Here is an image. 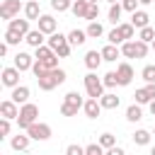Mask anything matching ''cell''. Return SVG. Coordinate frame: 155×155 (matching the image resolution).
Wrapping results in <instances>:
<instances>
[{"instance_id":"obj_33","label":"cell","mask_w":155,"mask_h":155,"mask_svg":"<svg viewBox=\"0 0 155 155\" xmlns=\"http://www.w3.org/2000/svg\"><path fill=\"white\" fill-rule=\"evenodd\" d=\"M121 56H124V58H138V56H136V41L121 44Z\"/></svg>"},{"instance_id":"obj_42","label":"cell","mask_w":155,"mask_h":155,"mask_svg":"<svg viewBox=\"0 0 155 155\" xmlns=\"http://www.w3.org/2000/svg\"><path fill=\"white\" fill-rule=\"evenodd\" d=\"M85 155H104V148H102L99 143H90V145L85 148Z\"/></svg>"},{"instance_id":"obj_49","label":"cell","mask_w":155,"mask_h":155,"mask_svg":"<svg viewBox=\"0 0 155 155\" xmlns=\"http://www.w3.org/2000/svg\"><path fill=\"white\" fill-rule=\"evenodd\" d=\"M104 155H126V150H124V148H119V145H114V148L104 150Z\"/></svg>"},{"instance_id":"obj_48","label":"cell","mask_w":155,"mask_h":155,"mask_svg":"<svg viewBox=\"0 0 155 155\" xmlns=\"http://www.w3.org/2000/svg\"><path fill=\"white\" fill-rule=\"evenodd\" d=\"M70 51H73V46H70V44H65V46H61V48L56 51V56H58V58H68V56H70Z\"/></svg>"},{"instance_id":"obj_40","label":"cell","mask_w":155,"mask_h":155,"mask_svg":"<svg viewBox=\"0 0 155 155\" xmlns=\"http://www.w3.org/2000/svg\"><path fill=\"white\" fill-rule=\"evenodd\" d=\"M136 104H150V97H148V92H145V87H140V90H136Z\"/></svg>"},{"instance_id":"obj_21","label":"cell","mask_w":155,"mask_h":155,"mask_svg":"<svg viewBox=\"0 0 155 155\" xmlns=\"http://www.w3.org/2000/svg\"><path fill=\"white\" fill-rule=\"evenodd\" d=\"M87 39H90V36H87V31H82V29H73V31L68 34V44H70V46H82Z\"/></svg>"},{"instance_id":"obj_56","label":"cell","mask_w":155,"mask_h":155,"mask_svg":"<svg viewBox=\"0 0 155 155\" xmlns=\"http://www.w3.org/2000/svg\"><path fill=\"white\" fill-rule=\"evenodd\" d=\"M150 155H155V145H153V148H150Z\"/></svg>"},{"instance_id":"obj_29","label":"cell","mask_w":155,"mask_h":155,"mask_svg":"<svg viewBox=\"0 0 155 155\" xmlns=\"http://www.w3.org/2000/svg\"><path fill=\"white\" fill-rule=\"evenodd\" d=\"M85 31H87V36H90V39H99V36L104 34V27H102L99 22H90Z\"/></svg>"},{"instance_id":"obj_9","label":"cell","mask_w":155,"mask_h":155,"mask_svg":"<svg viewBox=\"0 0 155 155\" xmlns=\"http://www.w3.org/2000/svg\"><path fill=\"white\" fill-rule=\"evenodd\" d=\"M34 61H36L34 56H29L27 51H19V53L15 56V68H17L19 73H24V70H31V68H34Z\"/></svg>"},{"instance_id":"obj_37","label":"cell","mask_w":155,"mask_h":155,"mask_svg":"<svg viewBox=\"0 0 155 155\" xmlns=\"http://www.w3.org/2000/svg\"><path fill=\"white\" fill-rule=\"evenodd\" d=\"M140 78H143L148 85H153V82H155V65H145V68L140 70Z\"/></svg>"},{"instance_id":"obj_57","label":"cell","mask_w":155,"mask_h":155,"mask_svg":"<svg viewBox=\"0 0 155 155\" xmlns=\"http://www.w3.org/2000/svg\"><path fill=\"white\" fill-rule=\"evenodd\" d=\"M150 48H153V51H155V41H153V44H150Z\"/></svg>"},{"instance_id":"obj_6","label":"cell","mask_w":155,"mask_h":155,"mask_svg":"<svg viewBox=\"0 0 155 155\" xmlns=\"http://www.w3.org/2000/svg\"><path fill=\"white\" fill-rule=\"evenodd\" d=\"M24 133H27L31 140H48V138H51V126H48V124L36 121V124H31Z\"/></svg>"},{"instance_id":"obj_24","label":"cell","mask_w":155,"mask_h":155,"mask_svg":"<svg viewBox=\"0 0 155 155\" xmlns=\"http://www.w3.org/2000/svg\"><path fill=\"white\" fill-rule=\"evenodd\" d=\"M70 12H73L75 17H80V19H85L87 12H90V2H87V0H75L73 7H70Z\"/></svg>"},{"instance_id":"obj_13","label":"cell","mask_w":155,"mask_h":155,"mask_svg":"<svg viewBox=\"0 0 155 155\" xmlns=\"http://www.w3.org/2000/svg\"><path fill=\"white\" fill-rule=\"evenodd\" d=\"M29 94H31V92H29V87H27V85H19V87H15V90H12V94H10V99H12L15 104H19V107H24V104L29 102Z\"/></svg>"},{"instance_id":"obj_4","label":"cell","mask_w":155,"mask_h":155,"mask_svg":"<svg viewBox=\"0 0 155 155\" xmlns=\"http://www.w3.org/2000/svg\"><path fill=\"white\" fill-rule=\"evenodd\" d=\"M82 82H85V92H87L90 99H99L104 94V82L97 78V73H87L82 78Z\"/></svg>"},{"instance_id":"obj_58","label":"cell","mask_w":155,"mask_h":155,"mask_svg":"<svg viewBox=\"0 0 155 155\" xmlns=\"http://www.w3.org/2000/svg\"><path fill=\"white\" fill-rule=\"evenodd\" d=\"M153 136H155V126H153Z\"/></svg>"},{"instance_id":"obj_12","label":"cell","mask_w":155,"mask_h":155,"mask_svg":"<svg viewBox=\"0 0 155 155\" xmlns=\"http://www.w3.org/2000/svg\"><path fill=\"white\" fill-rule=\"evenodd\" d=\"M31 22L29 19H19V17H15L12 22H7V29H12V31H17V34H22L24 39H27V34L31 31V27H29Z\"/></svg>"},{"instance_id":"obj_52","label":"cell","mask_w":155,"mask_h":155,"mask_svg":"<svg viewBox=\"0 0 155 155\" xmlns=\"http://www.w3.org/2000/svg\"><path fill=\"white\" fill-rule=\"evenodd\" d=\"M148 109H150V114H153V116H155V99H153V102H150V104H148Z\"/></svg>"},{"instance_id":"obj_59","label":"cell","mask_w":155,"mask_h":155,"mask_svg":"<svg viewBox=\"0 0 155 155\" xmlns=\"http://www.w3.org/2000/svg\"><path fill=\"white\" fill-rule=\"evenodd\" d=\"M27 2H29V0H27Z\"/></svg>"},{"instance_id":"obj_18","label":"cell","mask_w":155,"mask_h":155,"mask_svg":"<svg viewBox=\"0 0 155 155\" xmlns=\"http://www.w3.org/2000/svg\"><path fill=\"white\" fill-rule=\"evenodd\" d=\"M148 19H150V15H148L145 10H138V12H133V15H131V24H133L138 31L148 27Z\"/></svg>"},{"instance_id":"obj_25","label":"cell","mask_w":155,"mask_h":155,"mask_svg":"<svg viewBox=\"0 0 155 155\" xmlns=\"http://www.w3.org/2000/svg\"><path fill=\"white\" fill-rule=\"evenodd\" d=\"M116 29H119V34H121V39H124V41H133V34H136V27H133L131 22H121V24H119Z\"/></svg>"},{"instance_id":"obj_26","label":"cell","mask_w":155,"mask_h":155,"mask_svg":"<svg viewBox=\"0 0 155 155\" xmlns=\"http://www.w3.org/2000/svg\"><path fill=\"white\" fill-rule=\"evenodd\" d=\"M140 119H143V109H140V104H131V107L126 109V121L136 124V121H140Z\"/></svg>"},{"instance_id":"obj_50","label":"cell","mask_w":155,"mask_h":155,"mask_svg":"<svg viewBox=\"0 0 155 155\" xmlns=\"http://www.w3.org/2000/svg\"><path fill=\"white\" fill-rule=\"evenodd\" d=\"M145 92H148V97H150V102L155 99V82L153 85H145Z\"/></svg>"},{"instance_id":"obj_31","label":"cell","mask_w":155,"mask_h":155,"mask_svg":"<svg viewBox=\"0 0 155 155\" xmlns=\"http://www.w3.org/2000/svg\"><path fill=\"white\" fill-rule=\"evenodd\" d=\"M97 143H99L104 150H109V148H114V145H116V138H114V133H102V136L97 138Z\"/></svg>"},{"instance_id":"obj_46","label":"cell","mask_w":155,"mask_h":155,"mask_svg":"<svg viewBox=\"0 0 155 155\" xmlns=\"http://www.w3.org/2000/svg\"><path fill=\"white\" fill-rule=\"evenodd\" d=\"M31 73H34V78L39 80V78H44V75H46L48 70H46V68H44V65H41L39 61H34V68H31Z\"/></svg>"},{"instance_id":"obj_41","label":"cell","mask_w":155,"mask_h":155,"mask_svg":"<svg viewBox=\"0 0 155 155\" xmlns=\"http://www.w3.org/2000/svg\"><path fill=\"white\" fill-rule=\"evenodd\" d=\"M138 5H140L138 0H121V7H124L126 12H131V15H133V12H138Z\"/></svg>"},{"instance_id":"obj_15","label":"cell","mask_w":155,"mask_h":155,"mask_svg":"<svg viewBox=\"0 0 155 155\" xmlns=\"http://www.w3.org/2000/svg\"><path fill=\"white\" fill-rule=\"evenodd\" d=\"M29 143H31V138H29L27 133H17V136H12V138H10V148H12V150H17V153L27 150V148H29Z\"/></svg>"},{"instance_id":"obj_23","label":"cell","mask_w":155,"mask_h":155,"mask_svg":"<svg viewBox=\"0 0 155 155\" xmlns=\"http://www.w3.org/2000/svg\"><path fill=\"white\" fill-rule=\"evenodd\" d=\"M119 56H121V48H119V46H114V44H107V46L102 48V58H104L107 63H114Z\"/></svg>"},{"instance_id":"obj_39","label":"cell","mask_w":155,"mask_h":155,"mask_svg":"<svg viewBox=\"0 0 155 155\" xmlns=\"http://www.w3.org/2000/svg\"><path fill=\"white\" fill-rule=\"evenodd\" d=\"M78 111H80V107H75V104H68V102L61 104V116H75Z\"/></svg>"},{"instance_id":"obj_8","label":"cell","mask_w":155,"mask_h":155,"mask_svg":"<svg viewBox=\"0 0 155 155\" xmlns=\"http://www.w3.org/2000/svg\"><path fill=\"white\" fill-rule=\"evenodd\" d=\"M116 78H119V85L121 87H126V85H131V80H133V68H131V63H119L116 65Z\"/></svg>"},{"instance_id":"obj_19","label":"cell","mask_w":155,"mask_h":155,"mask_svg":"<svg viewBox=\"0 0 155 155\" xmlns=\"http://www.w3.org/2000/svg\"><path fill=\"white\" fill-rule=\"evenodd\" d=\"M31 48H39V46H44V41H46V34L44 31H39V29H31L29 34H27V39H24Z\"/></svg>"},{"instance_id":"obj_43","label":"cell","mask_w":155,"mask_h":155,"mask_svg":"<svg viewBox=\"0 0 155 155\" xmlns=\"http://www.w3.org/2000/svg\"><path fill=\"white\" fill-rule=\"evenodd\" d=\"M136 56H138V58H145V56H148V44H145V41H138V39H136Z\"/></svg>"},{"instance_id":"obj_53","label":"cell","mask_w":155,"mask_h":155,"mask_svg":"<svg viewBox=\"0 0 155 155\" xmlns=\"http://www.w3.org/2000/svg\"><path fill=\"white\" fill-rule=\"evenodd\" d=\"M138 2H140V5H150L153 0H138Z\"/></svg>"},{"instance_id":"obj_51","label":"cell","mask_w":155,"mask_h":155,"mask_svg":"<svg viewBox=\"0 0 155 155\" xmlns=\"http://www.w3.org/2000/svg\"><path fill=\"white\" fill-rule=\"evenodd\" d=\"M7 48H10L7 44H0V56H7Z\"/></svg>"},{"instance_id":"obj_30","label":"cell","mask_w":155,"mask_h":155,"mask_svg":"<svg viewBox=\"0 0 155 155\" xmlns=\"http://www.w3.org/2000/svg\"><path fill=\"white\" fill-rule=\"evenodd\" d=\"M63 102H68V104H75V107H80V109L85 107V99H82V97H80V92H75V90H73V92H68V94L63 97Z\"/></svg>"},{"instance_id":"obj_14","label":"cell","mask_w":155,"mask_h":155,"mask_svg":"<svg viewBox=\"0 0 155 155\" xmlns=\"http://www.w3.org/2000/svg\"><path fill=\"white\" fill-rule=\"evenodd\" d=\"M82 111H85V116L87 119H97L99 114H102V104H99V99H85V107H82Z\"/></svg>"},{"instance_id":"obj_38","label":"cell","mask_w":155,"mask_h":155,"mask_svg":"<svg viewBox=\"0 0 155 155\" xmlns=\"http://www.w3.org/2000/svg\"><path fill=\"white\" fill-rule=\"evenodd\" d=\"M107 41H109V44H114V46H121V44H126V41L121 39V34H119V29H116V27H114V29L107 34Z\"/></svg>"},{"instance_id":"obj_20","label":"cell","mask_w":155,"mask_h":155,"mask_svg":"<svg viewBox=\"0 0 155 155\" xmlns=\"http://www.w3.org/2000/svg\"><path fill=\"white\" fill-rule=\"evenodd\" d=\"M99 104H102V109H116V107L121 104V99H119L114 92H104V94L99 97Z\"/></svg>"},{"instance_id":"obj_3","label":"cell","mask_w":155,"mask_h":155,"mask_svg":"<svg viewBox=\"0 0 155 155\" xmlns=\"http://www.w3.org/2000/svg\"><path fill=\"white\" fill-rule=\"evenodd\" d=\"M36 82H39V87H41L44 92H51L53 87H58V85H63V82H65V70H61V68L48 70V73H46L44 78H39Z\"/></svg>"},{"instance_id":"obj_32","label":"cell","mask_w":155,"mask_h":155,"mask_svg":"<svg viewBox=\"0 0 155 155\" xmlns=\"http://www.w3.org/2000/svg\"><path fill=\"white\" fill-rule=\"evenodd\" d=\"M19 41H24V36H22V34H17V31H12V29H7V31H5V44H7V46H17Z\"/></svg>"},{"instance_id":"obj_16","label":"cell","mask_w":155,"mask_h":155,"mask_svg":"<svg viewBox=\"0 0 155 155\" xmlns=\"http://www.w3.org/2000/svg\"><path fill=\"white\" fill-rule=\"evenodd\" d=\"M102 61H104V58H102V51H87V53H85V65H87L90 73H94Z\"/></svg>"},{"instance_id":"obj_2","label":"cell","mask_w":155,"mask_h":155,"mask_svg":"<svg viewBox=\"0 0 155 155\" xmlns=\"http://www.w3.org/2000/svg\"><path fill=\"white\" fill-rule=\"evenodd\" d=\"M36 119H39V107L36 104H31V102H27L24 107H19V116H17V126L22 128V131H27L31 124H36Z\"/></svg>"},{"instance_id":"obj_60","label":"cell","mask_w":155,"mask_h":155,"mask_svg":"<svg viewBox=\"0 0 155 155\" xmlns=\"http://www.w3.org/2000/svg\"><path fill=\"white\" fill-rule=\"evenodd\" d=\"M63 155H65V153H63Z\"/></svg>"},{"instance_id":"obj_11","label":"cell","mask_w":155,"mask_h":155,"mask_svg":"<svg viewBox=\"0 0 155 155\" xmlns=\"http://www.w3.org/2000/svg\"><path fill=\"white\" fill-rule=\"evenodd\" d=\"M39 31H44L46 36H51V34H56V29H58V22L51 17V15H41L39 17V27H36Z\"/></svg>"},{"instance_id":"obj_34","label":"cell","mask_w":155,"mask_h":155,"mask_svg":"<svg viewBox=\"0 0 155 155\" xmlns=\"http://www.w3.org/2000/svg\"><path fill=\"white\" fill-rule=\"evenodd\" d=\"M138 41H145V44H153L155 41V29L153 27H145L138 31Z\"/></svg>"},{"instance_id":"obj_1","label":"cell","mask_w":155,"mask_h":155,"mask_svg":"<svg viewBox=\"0 0 155 155\" xmlns=\"http://www.w3.org/2000/svg\"><path fill=\"white\" fill-rule=\"evenodd\" d=\"M34 58L46 68V70H56L58 68V56H56V51L51 48V46H39V48H34Z\"/></svg>"},{"instance_id":"obj_47","label":"cell","mask_w":155,"mask_h":155,"mask_svg":"<svg viewBox=\"0 0 155 155\" xmlns=\"http://www.w3.org/2000/svg\"><path fill=\"white\" fill-rule=\"evenodd\" d=\"M97 17H99V5H90V12H87V22H97Z\"/></svg>"},{"instance_id":"obj_36","label":"cell","mask_w":155,"mask_h":155,"mask_svg":"<svg viewBox=\"0 0 155 155\" xmlns=\"http://www.w3.org/2000/svg\"><path fill=\"white\" fill-rule=\"evenodd\" d=\"M102 82H104V87H107V90H111V87H116V85H119V78H116V70H111V73H107V75L102 78Z\"/></svg>"},{"instance_id":"obj_17","label":"cell","mask_w":155,"mask_h":155,"mask_svg":"<svg viewBox=\"0 0 155 155\" xmlns=\"http://www.w3.org/2000/svg\"><path fill=\"white\" fill-rule=\"evenodd\" d=\"M39 17H41V7H39V2L36 0H29L27 5H24V19H29V22H39Z\"/></svg>"},{"instance_id":"obj_27","label":"cell","mask_w":155,"mask_h":155,"mask_svg":"<svg viewBox=\"0 0 155 155\" xmlns=\"http://www.w3.org/2000/svg\"><path fill=\"white\" fill-rule=\"evenodd\" d=\"M150 138H153V133L145 131V128H138V131L133 133V143H136V145H148Z\"/></svg>"},{"instance_id":"obj_5","label":"cell","mask_w":155,"mask_h":155,"mask_svg":"<svg viewBox=\"0 0 155 155\" xmlns=\"http://www.w3.org/2000/svg\"><path fill=\"white\" fill-rule=\"evenodd\" d=\"M19 10H24L19 0H2V5H0V19L12 22L15 17H19Z\"/></svg>"},{"instance_id":"obj_45","label":"cell","mask_w":155,"mask_h":155,"mask_svg":"<svg viewBox=\"0 0 155 155\" xmlns=\"http://www.w3.org/2000/svg\"><path fill=\"white\" fill-rule=\"evenodd\" d=\"M65 155H85V148L78 145V143H70V145L65 148Z\"/></svg>"},{"instance_id":"obj_28","label":"cell","mask_w":155,"mask_h":155,"mask_svg":"<svg viewBox=\"0 0 155 155\" xmlns=\"http://www.w3.org/2000/svg\"><path fill=\"white\" fill-rule=\"evenodd\" d=\"M121 12H124L121 2H119V5H109V22L119 27V24H121V22H119V19H121Z\"/></svg>"},{"instance_id":"obj_22","label":"cell","mask_w":155,"mask_h":155,"mask_svg":"<svg viewBox=\"0 0 155 155\" xmlns=\"http://www.w3.org/2000/svg\"><path fill=\"white\" fill-rule=\"evenodd\" d=\"M68 44V36L65 34H61V31H56V34H51L48 39H46V46H51L53 51H58L61 46H65Z\"/></svg>"},{"instance_id":"obj_10","label":"cell","mask_w":155,"mask_h":155,"mask_svg":"<svg viewBox=\"0 0 155 155\" xmlns=\"http://www.w3.org/2000/svg\"><path fill=\"white\" fill-rule=\"evenodd\" d=\"M0 114H2V119H15L17 121V116H19V104H15L12 99H2L0 102Z\"/></svg>"},{"instance_id":"obj_35","label":"cell","mask_w":155,"mask_h":155,"mask_svg":"<svg viewBox=\"0 0 155 155\" xmlns=\"http://www.w3.org/2000/svg\"><path fill=\"white\" fill-rule=\"evenodd\" d=\"M73 2H75V0H51V7H53L56 12H68V10L73 7Z\"/></svg>"},{"instance_id":"obj_54","label":"cell","mask_w":155,"mask_h":155,"mask_svg":"<svg viewBox=\"0 0 155 155\" xmlns=\"http://www.w3.org/2000/svg\"><path fill=\"white\" fill-rule=\"evenodd\" d=\"M107 2H109V5H119L121 0H107Z\"/></svg>"},{"instance_id":"obj_44","label":"cell","mask_w":155,"mask_h":155,"mask_svg":"<svg viewBox=\"0 0 155 155\" xmlns=\"http://www.w3.org/2000/svg\"><path fill=\"white\" fill-rule=\"evenodd\" d=\"M10 128H12L10 119H0V138H7L10 136Z\"/></svg>"},{"instance_id":"obj_55","label":"cell","mask_w":155,"mask_h":155,"mask_svg":"<svg viewBox=\"0 0 155 155\" xmlns=\"http://www.w3.org/2000/svg\"><path fill=\"white\" fill-rule=\"evenodd\" d=\"M87 2H90V5H99V0H87Z\"/></svg>"},{"instance_id":"obj_7","label":"cell","mask_w":155,"mask_h":155,"mask_svg":"<svg viewBox=\"0 0 155 155\" xmlns=\"http://www.w3.org/2000/svg\"><path fill=\"white\" fill-rule=\"evenodd\" d=\"M0 80H2V85H5V87L15 90V87H19V70H17L15 65H7V68H2Z\"/></svg>"}]
</instances>
